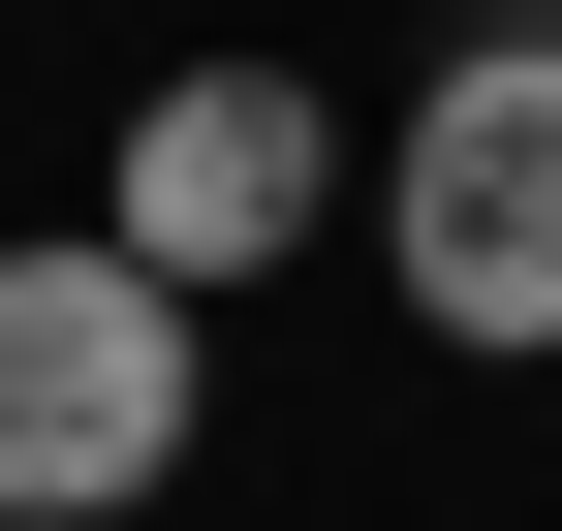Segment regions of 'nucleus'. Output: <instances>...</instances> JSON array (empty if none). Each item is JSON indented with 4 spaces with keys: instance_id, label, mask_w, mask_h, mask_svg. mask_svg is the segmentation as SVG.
Returning a JSON list of instances; mask_svg holds the SVG:
<instances>
[{
    "instance_id": "3",
    "label": "nucleus",
    "mask_w": 562,
    "mask_h": 531,
    "mask_svg": "<svg viewBox=\"0 0 562 531\" xmlns=\"http://www.w3.org/2000/svg\"><path fill=\"white\" fill-rule=\"evenodd\" d=\"M94 219L157 250L188 313H220V282H281V250L344 219V94H313V63H157V94H125V188H94Z\"/></svg>"
},
{
    "instance_id": "1",
    "label": "nucleus",
    "mask_w": 562,
    "mask_h": 531,
    "mask_svg": "<svg viewBox=\"0 0 562 531\" xmlns=\"http://www.w3.org/2000/svg\"><path fill=\"white\" fill-rule=\"evenodd\" d=\"M188 438H220V313L125 219H32L0 250V531H125Z\"/></svg>"
},
{
    "instance_id": "2",
    "label": "nucleus",
    "mask_w": 562,
    "mask_h": 531,
    "mask_svg": "<svg viewBox=\"0 0 562 531\" xmlns=\"http://www.w3.org/2000/svg\"><path fill=\"white\" fill-rule=\"evenodd\" d=\"M375 282H406V344H562V32H469L438 94L375 125Z\"/></svg>"
}]
</instances>
